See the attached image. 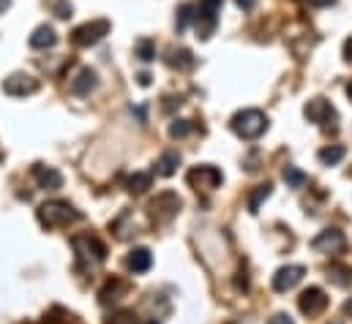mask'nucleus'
I'll return each mask as SVG.
<instances>
[{
	"label": "nucleus",
	"mask_w": 352,
	"mask_h": 324,
	"mask_svg": "<svg viewBox=\"0 0 352 324\" xmlns=\"http://www.w3.org/2000/svg\"><path fill=\"white\" fill-rule=\"evenodd\" d=\"M344 58L352 63V38H347V44H344Z\"/></svg>",
	"instance_id": "72a5a7b5"
},
{
	"label": "nucleus",
	"mask_w": 352,
	"mask_h": 324,
	"mask_svg": "<svg viewBox=\"0 0 352 324\" xmlns=\"http://www.w3.org/2000/svg\"><path fill=\"white\" fill-rule=\"evenodd\" d=\"M137 80H140V84H142V87H148V84H151V74H148V71H142Z\"/></svg>",
	"instance_id": "473e14b6"
},
{
	"label": "nucleus",
	"mask_w": 352,
	"mask_h": 324,
	"mask_svg": "<svg viewBox=\"0 0 352 324\" xmlns=\"http://www.w3.org/2000/svg\"><path fill=\"white\" fill-rule=\"evenodd\" d=\"M38 224L41 227H47V229H55V227H69V224H74V221H80L82 218V213H77L74 210V205H69V202H60V199H55V202H44L41 207H38Z\"/></svg>",
	"instance_id": "f257e3e1"
},
{
	"label": "nucleus",
	"mask_w": 352,
	"mask_h": 324,
	"mask_svg": "<svg viewBox=\"0 0 352 324\" xmlns=\"http://www.w3.org/2000/svg\"><path fill=\"white\" fill-rule=\"evenodd\" d=\"M298 308H300V314H306V316H320V314L328 308V297H325V292H322L320 286H309V289L298 297Z\"/></svg>",
	"instance_id": "9d476101"
},
{
	"label": "nucleus",
	"mask_w": 352,
	"mask_h": 324,
	"mask_svg": "<svg viewBox=\"0 0 352 324\" xmlns=\"http://www.w3.org/2000/svg\"><path fill=\"white\" fill-rule=\"evenodd\" d=\"M98 84V80H96V71L93 69H82L74 80L69 82V90L74 93V95H88L90 90Z\"/></svg>",
	"instance_id": "dca6fc26"
},
{
	"label": "nucleus",
	"mask_w": 352,
	"mask_h": 324,
	"mask_svg": "<svg viewBox=\"0 0 352 324\" xmlns=\"http://www.w3.org/2000/svg\"><path fill=\"white\" fill-rule=\"evenodd\" d=\"M344 153H347V150H344L342 145H331V148H322V150H320V161L325 163V166H336V163L344 159Z\"/></svg>",
	"instance_id": "b1692460"
},
{
	"label": "nucleus",
	"mask_w": 352,
	"mask_h": 324,
	"mask_svg": "<svg viewBox=\"0 0 352 324\" xmlns=\"http://www.w3.org/2000/svg\"><path fill=\"white\" fill-rule=\"evenodd\" d=\"M267 324H295V322H292L287 314H276V316H273V319H270Z\"/></svg>",
	"instance_id": "7c9ffc66"
},
{
	"label": "nucleus",
	"mask_w": 352,
	"mask_h": 324,
	"mask_svg": "<svg viewBox=\"0 0 352 324\" xmlns=\"http://www.w3.org/2000/svg\"><path fill=\"white\" fill-rule=\"evenodd\" d=\"M347 95H350V98H352V82H350V84H347Z\"/></svg>",
	"instance_id": "e433bc0d"
},
{
	"label": "nucleus",
	"mask_w": 352,
	"mask_h": 324,
	"mask_svg": "<svg viewBox=\"0 0 352 324\" xmlns=\"http://www.w3.org/2000/svg\"><path fill=\"white\" fill-rule=\"evenodd\" d=\"M238 3V8H243V11H252L254 5H257V0H235Z\"/></svg>",
	"instance_id": "2f4dec72"
},
{
	"label": "nucleus",
	"mask_w": 352,
	"mask_h": 324,
	"mask_svg": "<svg viewBox=\"0 0 352 324\" xmlns=\"http://www.w3.org/2000/svg\"><path fill=\"white\" fill-rule=\"evenodd\" d=\"M194 11H197V5H194V3H180V8H177V16H175L177 33H183V30L188 27V22L194 19Z\"/></svg>",
	"instance_id": "5701e85b"
},
{
	"label": "nucleus",
	"mask_w": 352,
	"mask_h": 324,
	"mask_svg": "<svg viewBox=\"0 0 352 324\" xmlns=\"http://www.w3.org/2000/svg\"><path fill=\"white\" fill-rule=\"evenodd\" d=\"M151 183H153V174H148V172H134L126 185H129V194L140 196V194H145V191L151 188Z\"/></svg>",
	"instance_id": "a211bd4d"
},
{
	"label": "nucleus",
	"mask_w": 352,
	"mask_h": 324,
	"mask_svg": "<svg viewBox=\"0 0 352 324\" xmlns=\"http://www.w3.org/2000/svg\"><path fill=\"white\" fill-rule=\"evenodd\" d=\"M72 11H74V5H72L69 0H58V3H52V14H55L58 19H69Z\"/></svg>",
	"instance_id": "cd10ccee"
},
{
	"label": "nucleus",
	"mask_w": 352,
	"mask_h": 324,
	"mask_svg": "<svg viewBox=\"0 0 352 324\" xmlns=\"http://www.w3.org/2000/svg\"><path fill=\"white\" fill-rule=\"evenodd\" d=\"M33 177H36V183H38L41 188H47V191H58V188L63 185V174H60L55 166L36 163V166H33Z\"/></svg>",
	"instance_id": "ddd939ff"
},
{
	"label": "nucleus",
	"mask_w": 352,
	"mask_h": 324,
	"mask_svg": "<svg viewBox=\"0 0 352 324\" xmlns=\"http://www.w3.org/2000/svg\"><path fill=\"white\" fill-rule=\"evenodd\" d=\"M126 267H129L131 273H148V270L153 267V253H151L148 248H134V251L129 253V259H126Z\"/></svg>",
	"instance_id": "2eb2a0df"
},
{
	"label": "nucleus",
	"mask_w": 352,
	"mask_h": 324,
	"mask_svg": "<svg viewBox=\"0 0 352 324\" xmlns=\"http://www.w3.org/2000/svg\"><path fill=\"white\" fill-rule=\"evenodd\" d=\"M344 314H347V316H352V300H347V303H344Z\"/></svg>",
	"instance_id": "c9c22d12"
},
{
	"label": "nucleus",
	"mask_w": 352,
	"mask_h": 324,
	"mask_svg": "<svg viewBox=\"0 0 352 324\" xmlns=\"http://www.w3.org/2000/svg\"><path fill=\"white\" fill-rule=\"evenodd\" d=\"M107 324H137V316H134V314H120V316L109 319Z\"/></svg>",
	"instance_id": "c85d7f7f"
},
{
	"label": "nucleus",
	"mask_w": 352,
	"mask_h": 324,
	"mask_svg": "<svg viewBox=\"0 0 352 324\" xmlns=\"http://www.w3.org/2000/svg\"><path fill=\"white\" fill-rule=\"evenodd\" d=\"M109 19H93V22H85V25H80L74 33H72V41L77 44V47H93V44H98L107 33H109Z\"/></svg>",
	"instance_id": "0eeeda50"
},
{
	"label": "nucleus",
	"mask_w": 352,
	"mask_h": 324,
	"mask_svg": "<svg viewBox=\"0 0 352 324\" xmlns=\"http://www.w3.org/2000/svg\"><path fill=\"white\" fill-rule=\"evenodd\" d=\"M177 210H180V199L173 191H164L151 202V216L156 224H170L177 216Z\"/></svg>",
	"instance_id": "6e6552de"
},
{
	"label": "nucleus",
	"mask_w": 352,
	"mask_h": 324,
	"mask_svg": "<svg viewBox=\"0 0 352 324\" xmlns=\"http://www.w3.org/2000/svg\"><path fill=\"white\" fill-rule=\"evenodd\" d=\"M123 292H126V286H123V284L115 278V281H109V284H107V286L98 292V300H101V305H109V303H118Z\"/></svg>",
	"instance_id": "6ab92c4d"
},
{
	"label": "nucleus",
	"mask_w": 352,
	"mask_h": 324,
	"mask_svg": "<svg viewBox=\"0 0 352 324\" xmlns=\"http://www.w3.org/2000/svg\"><path fill=\"white\" fill-rule=\"evenodd\" d=\"M8 8H11V0H0V14L8 11Z\"/></svg>",
	"instance_id": "f704fd0d"
},
{
	"label": "nucleus",
	"mask_w": 352,
	"mask_h": 324,
	"mask_svg": "<svg viewBox=\"0 0 352 324\" xmlns=\"http://www.w3.org/2000/svg\"><path fill=\"white\" fill-rule=\"evenodd\" d=\"M191 120H173V126H170V137L173 139H183V137H188L191 134Z\"/></svg>",
	"instance_id": "bb28decb"
},
{
	"label": "nucleus",
	"mask_w": 352,
	"mask_h": 324,
	"mask_svg": "<svg viewBox=\"0 0 352 324\" xmlns=\"http://www.w3.org/2000/svg\"><path fill=\"white\" fill-rule=\"evenodd\" d=\"M311 248H314L317 253H344L347 238H344L339 229H325V232H320V235L311 240Z\"/></svg>",
	"instance_id": "9b49d317"
},
{
	"label": "nucleus",
	"mask_w": 352,
	"mask_h": 324,
	"mask_svg": "<svg viewBox=\"0 0 352 324\" xmlns=\"http://www.w3.org/2000/svg\"><path fill=\"white\" fill-rule=\"evenodd\" d=\"M284 180H287L289 188H300V185L309 183V177H306L300 169H295V166H284Z\"/></svg>",
	"instance_id": "a878e982"
},
{
	"label": "nucleus",
	"mask_w": 352,
	"mask_h": 324,
	"mask_svg": "<svg viewBox=\"0 0 352 324\" xmlns=\"http://www.w3.org/2000/svg\"><path fill=\"white\" fill-rule=\"evenodd\" d=\"M134 55H137L142 63H151V60H156V44H153L151 38H140V41L134 44Z\"/></svg>",
	"instance_id": "4be33fe9"
},
{
	"label": "nucleus",
	"mask_w": 352,
	"mask_h": 324,
	"mask_svg": "<svg viewBox=\"0 0 352 324\" xmlns=\"http://www.w3.org/2000/svg\"><path fill=\"white\" fill-rule=\"evenodd\" d=\"M328 281H333L336 286H350L352 284V267H344V264H331V267H328Z\"/></svg>",
	"instance_id": "aec40b11"
},
{
	"label": "nucleus",
	"mask_w": 352,
	"mask_h": 324,
	"mask_svg": "<svg viewBox=\"0 0 352 324\" xmlns=\"http://www.w3.org/2000/svg\"><path fill=\"white\" fill-rule=\"evenodd\" d=\"M55 44H58V33H55L52 25H38L33 30V36H30V47L33 49H52Z\"/></svg>",
	"instance_id": "4468645a"
},
{
	"label": "nucleus",
	"mask_w": 352,
	"mask_h": 324,
	"mask_svg": "<svg viewBox=\"0 0 352 324\" xmlns=\"http://www.w3.org/2000/svg\"><path fill=\"white\" fill-rule=\"evenodd\" d=\"M224 0H199L197 3V14H194V25H197V38L208 41L219 25V14H221Z\"/></svg>",
	"instance_id": "7ed1b4c3"
},
{
	"label": "nucleus",
	"mask_w": 352,
	"mask_h": 324,
	"mask_svg": "<svg viewBox=\"0 0 352 324\" xmlns=\"http://www.w3.org/2000/svg\"><path fill=\"white\" fill-rule=\"evenodd\" d=\"M38 80L30 77V74H11L3 80V93L6 95H14V98H25V95H33L38 93Z\"/></svg>",
	"instance_id": "1a4fd4ad"
},
{
	"label": "nucleus",
	"mask_w": 352,
	"mask_h": 324,
	"mask_svg": "<svg viewBox=\"0 0 352 324\" xmlns=\"http://www.w3.org/2000/svg\"><path fill=\"white\" fill-rule=\"evenodd\" d=\"M303 275H306V267L303 264H287V267H281L273 275V289L276 292H289V289H295L303 281Z\"/></svg>",
	"instance_id": "f8f14e48"
},
{
	"label": "nucleus",
	"mask_w": 352,
	"mask_h": 324,
	"mask_svg": "<svg viewBox=\"0 0 352 324\" xmlns=\"http://www.w3.org/2000/svg\"><path fill=\"white\" fill-rule=\"evenodd\" d=\"M186 180H188V185L194 188V191H202V194H210V191H216L219 185H221V172L216 169V166H210V163H202V166H194L188 174H186Z\"/></svg>",
	"instance_id": "423d86ee"
},
{
	"label": "nucleus",
	"mask_w": 352,
	"mask_h": 324,
	"mask_svg": "<svg viewBox=\"0 0 352 324\" xmlns=\"http://www.w3.org/2000/svg\"><path fill=\"white\" fill-rule=\"evenodd\" d=\"M177 166H180V153H177V150H167V153L159 159V163H156V172H159L162 177H173L177 172Z\"/></svg>",
	"instance_id": "f3484780"
},
{
	"label": "nucleus",
	"mask_w": 352,
	"mask_h": 324,
	"mask_svg": "<svg viewBox=\"0 0 352 324\" xmlns=\"http://www.w3.org/2000/svg\"><path fill=\"white\" fill-rule=\"evenodd\" d=\"M148 324H159V322H148Z\"/></svg>",
	"instance_id": "4c0bfd02"
},
{
	"label": "nucleus",
	"mask_w": 352,
	"mask_h": 324,
	"mask_svg": "<svg viewBox=\"0 0 352 324\" xmlns=\"http://www.w3.org/2000/svg\"><path fill=\"white\" fill-rule=\"evenodd\" d=\"M232 131L241 137V139H260L265 131H267V115L260 109H243L232 117Z\"/></svg>",
	"instance_id": "f03ea898"
},
{
	"label": "nucleus",
	"mask_w": 352,
	"mask_h": 324,
	"mask_svg": "<svg viewBox=\"0 0 352 324\" xmlns=\"http://www.w3.org/2000/svg\"><path fill=\"white\" fill-rule=\"evenodd\" d=\"M303 115H306V120L309 123H317L322 131H336L339 126V115H336V109H333V104L331 101H325V98H311L306 106H303Z\"/></svg>",
	"instance_id": "20e7f679"
},
{
	"label": "nucleus",
	"mask_w": 352,
	"mask_h": 324,
	"mask_svg": "<svg viewBox=\"0 0 352 324\" xmlns=\"http://www.w3.org/2000/svg\"><path fill=\"white\" fill-rule=\"evenodd\" d=\"M74 253H77V259H80V264L82 267H98V264H104L107 262V248L104 243H98L96 238H90V235H77L74 240Z\"/></svg>",
	"instance_id": "39448f33"
},
{
	"label": "nucleus",
	"mask_w": 352,
	"mask_h": 324,
	"mask_svg": "<svg viewBox=\"0 0 352 324\" xmlns=\"http://www.w3.org/2000/svg\"><path fill=\"white\" fill-rule=\"evenodd\" d=\"M270 191H273V185H270V183H265V185H257V191L249 196V213H257V210H260V205H263L265 199L270 196Z\"/></svg>",
	"instance_id": "393cba45"
},
{
	"label": "nucleus",
	"mask_w": 352,
	"mask_h": 324,
	"mask_svg": "<svg viewBox=\"0 0 352 324\" xmlns=\"http://www.w3.org/2000/svg\"><path fill=\"white\" fill-rule=\"evenodd\" d=\"M167 63H170L173 69H177V71H186V69L194 66V55H191L188 49H173L170 58H167Z\"/></svg>",
	"instance_id": "412c9836"
},
{
	"label": "nucleus",
	"mask_w": 352,
	"mask_h": 324,
	"mask_svg": "<svg viewBox=\"0 0 352 324\" xmlns=\"http://www.w3.org/2000/svg\"><path fill=\"white\" fill-rule=\"evenodd\" d=\"M311 8H328V5H333L336 0H306Z\"/></svg>",
	"instance_id": "c756f323"
}]
</instances>
